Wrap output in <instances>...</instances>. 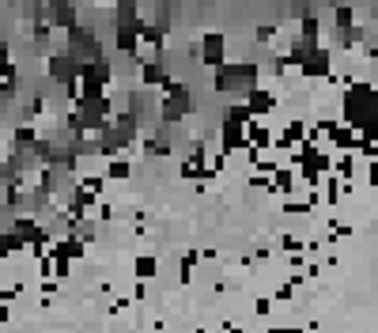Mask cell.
Returning a JSON list of instances; mask_svg holds the SVG:
<instances>
[{"label": "cell", "mask_w": 378, "mask_h": 333, "mask_svg": "<svg viewBox=\"0 0 378 333\" xmlns=\"http://www.w3.org/2000/svg\"><path fill=\"white\" fill-rule=\"evenodd\" d=\"M151 273H155V261H151V258H140V261H136V276H151Z\"/></svg>", "instance_id": "cell-1"}]
</instances>
